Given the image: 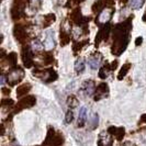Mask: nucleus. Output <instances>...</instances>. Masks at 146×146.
I'll return each instance as SVG.
<instances>
[{"instance_id":"20e7f679","label":"nucleus","mask_w":146,"mask_h":146,"mask_svg":"<svg viewBox=\"0 0 146 146\" xmlns=\"http://www.w3.org/2000/svg\"><path fill=\"white\" fill-rule=\"evenodd\" d=\"M110 30H111V25H110V24H106V25H103L102 28L99 30V32H98V34H97L96 40H95L96 45H99V43H100L102 40H107V37L109 35Z\"/></svg>"},{"instance_id":"7ed1b4c3","label":"nucleus","mask_w":146,"mask_h":146,"mask_svg":"<svg viewBox=\"0 0 146 146\" xmlns=\"http://www.w3.org/2000/svg\"><path fill=\"white\" fill-rule=\"evenodd\" d=\"M22 60L27 68H30L33 65V53L30 47H24L22 51Z\"/></svg>"},{"instance_id":"a878e982","label":"nucleus","mask_w":146,"mask_h":146,"mask_svg":"<svg viewBox=\"0 0 146 146\" xmlns=\"http://www.w3.org/2000/svg\"><path fill=\"white\" fill-rule=\"evenodd\" d=\"M87 43V41H84V42H79V43H75L73 46V50L74 52H77V51H80L81 47L85 45V44Z\"/></svg>"},{"instance_id":"c9c22d12","label":"nucleus","mask_w":146,"mask_h":146,"mask_svg":"<svg viewBox=\"0 0 146 146\" xmlns=\"http://www.w3.org/2000/svg\"><path fill=\"white\" fill-rule=\"evenodd\" d=\"M1 84H5V77H3V75L1 76Z\"/></svg>"},{"instance_id":"f704fd0d","label":"nucleus","mask_w":146,"mask_h":146,"mask_svg":"<svg viewBox=\"0 0 146 146\" xmlns=\"http://www.w3.org/2000/svg\"><path fill=\"white\" fill-rule=\"evenodd\" d=\"M1 134H2V135L5 134V126H3V125H1Z\"/></svg>"},{"instance_id":"f8f14e48","label":"nucleus","mask_w":146,"mask_h":146,"mask_svg":"<svg viewBox=\"0 0 146 146\" xmlns=\"http://www.w3.org/2000/svg\"><path fill=\"white\" fill-rule=\"evenodd\" d=\"M130 67H131L130 64H124V65L122 66V68L120 69L119 75H117V79H119V80H122L125 76H126V74H127V72H129Z\"/></svg>"},{"instance_id":"412c9836","label":"nucleus","mask_w":146,"mask_h":146,"mask_svg":"<svg viewBox=\"0 0 146 146\" xmlns=\"http://www.w3.org/2000/svg\"><path fill=\"white\" fill-rule=\"evenodd\" d=\"M144 0H131V7L134 9H139L143 6Z\"/></svg>"},{"instance_id":"1a4fd4ad","label":"nucleus","mask_w":146,"mask_h":146,"mask_svg":"<svg viewBox=\"0 0 146 146\" xmlns=\"http://www.w3.org/2000/svg\"><path fill=\"white\" fill-rule=\"evenodd\" d=\"M31 89V85L30 84H23L21 86H19L18 89H17V96L20 98V97H23L25 96Z\"/></svg>"},{"instance_id":"cd10ccee","label":"nucleus","mask_w":146,"mask_h":146,"mask_svg":"<svg viewBox=\"0 0 146 146\" xmlns=\"http://www.w3.org/2000/svg\"><path fill=\"white\" fill-rule=\"evenodd\" d=\"M89 64H90V66H91V68H97L98 67V65H99V62L97 60V59H94V58H90L89 59Z\"/></svg>"},{"instance_id":"9d476101","label":"nucleus","mask_w":146,"mask_h":146,"mask_svg":"<svg viewBox=\"0 0 146 146\" xmlns=\"http://www.w3.org/2000/svg\"><path fill=\"white\" fill-rule=\"evenodd\" d=\"M55 135H56L55 130H54L53 127H50L48 131H47V136H46V139H45V141H44V145H50L52 142V139L55 137Z\"/></svg>"},{"instance_id":"72a5a7b5","label":"nucleus","mask_w":146,"mask_h":146,"mask_svg":"<svg viewBox=\"0 0 146 146\" xmlns=\"http://www.w3.org/2000/svg\"><path fill=\"white\" fill-rule=\"evenodd\" d=\"M141 121H142V122H145L146 123V114H143V115L141 117Z\"/></svg>"},{"instance_id":"4c0bfd02","label":"nucleus","mask_w":146,"mask_h":146,"mask_svg":"<svg viewBox=\"0 0 146 146\" xmlns=\"http://www.w3.org/2000/svg\"><path fill=\"white\" fill-rule=\"evenodd\" d=\"M121 1H122V2H123V3H126V2H127V1H129V0H121Z\"/></svg>"},{"instance_id":"c85d7f7f","label":"nucleus","mask_w":146,"mask_h":146,"mask_svg":"<svg viewBox=\"0 0 146 146\" xmlns=\"http://www.w3.org/2000/svg\"><path fill=\"white\" fill-rule=\"evenodd\" d=\"M13 100L12 99H3L2 101H1V104L2 106H12L13 104Z\"/></svg>"},{"instance_id":"c756f323","label":"nucleus","mask_w":146,"mask_h":146,"mask_svg":"<svg viewBox=\"0 0 146 146\" xmlns=\"http://www.w3.org/2000/svg\"><path fill=\"white\" fill-rule=\"evenodd\" d=\"M117 131V127H115V126H110L109 129H108V133L111 134V135H115Z\"/></svg>"},{"instance_id":"6ab92c4d","label":"nucleus","mask_w":146,"mask_h":146,"mask_svg":"<svg viewBox=\"0 0 146 146\" xmlns=\"http://www.w3.org/2000/svg\"><path fill=\"white\" fill-rule=\"evenodd\" d=\"M44 23H43V25L44 27H48V25H50V24H51L52 22H54L55 21V15H46V17H45V18H44Z\"/></svg>"},{"instance_id":"9b49d317","label":"nucleus","mask_w":146,"mask_h":146,"mask_svg":"<svg viewBox=\"0 0 146 146\" xmlns=\"http://www.w3.org/2000/svg\"><path fill=\"white\" fill-rule=\"evenodd\" d=\"M86 123V108H81L78 117V127H84Z\"/></svg>"},{"instance_id":"dca6fc26","label":"nucleus","mask_w":146,"mask_h":146,"mask_svg":"<svg viewBox=\"0 0 146 146\" xmlns=\"http://www.w3.org/2000/svg\"><path fill=\"white\" fill-rule=\"evenodd\" d=\"M103 9V1L102 0H97L94 6H92V11L97 13V12H100L101 10Z\"/></svg>"},{"instance_id":"f257e3e1","label":"nucleus","mask_w":146,"mask_h":146,"mask_svg":"<svg viewBox=\"0 0 146 146\" xmlns=\"http://www.w3.org/2000/svg\"><path fill=\"white\" fill-rule=\"evenodd\" d=\"M133 17H130L127 20L123 23L117 24L114 31H113V48L112 53L115 55H120L121 53H123L126 48V45L129 42V32L131 30V21Z\"/></svg>"},{"instance_id":"e433bc0d","label":"nucleus","mask_w":146,"mask_h":146,"mask_svg":"<svg viewBox=\"0 0 146 146\" xmlns=\"http://www.w3.org/2000/svg\"><path fill=\"white\" fill-rule=\"evenodd\" d=\"M143 20H144V21H146V13L143 15Z\"/></svg>"},{"instance_id":"2eb2a0df","label":"nucleus","mask_w":146,"mask_h":146,"mask_svg":"<svg viewBox=\"0 0 146 146\" xmlns=\"http://www.w3.org/2000/svg\"><path fill=\"white\" fill-rule=\"evenodd\" d=\"M111 15H112V10H106V11H103L102 13L100 15L99 17V21L100 22H106L108 21L110 18H111Z\"/></svg>"},{"instance_id":"4468645a","label":"nucleus","mask_w":146,"mask_h":146,"mask_svg":"<svg viewBox=\"0 0 146 146\" xmlns=\"http://www.w3.org/2000/svg\"><path fill=\"white\" fill-rule=\"evenodd\" d=\"M63 142H64L63 136H62L60 134H57V135H55V137H54V139H52L50 146H60L62 144H63Z\"/></svg>"},{"instance_id":"2f4dec72","label":"nucleus","mask_w":146,"mask_h":146,"mask_svg":"<svg viewBox=\"0 0 146 146\" xmlns=\"http://www.w3.org/2000/svg\"><path fill=\"white\" fill-rule=\"evenodd\" d=\"M117 60H114V62L111 64V66H110V69H111V70H113V69H115V68H117Z\"/></svg>"},{"instance_id":"ddd939ff","label":"nucleus","mask_w":146,"mask_h":146,"mask_svg":"<svg viewBox=\"0 0 146 146\" xmlns=\"http://www.w3.org/2000/svg\"><path fill=\"white\" fill-rule=\"evenodd\" d=\"M60 45H67V44L70 42V36L66 33L65 31H60Z\"/></svg>"},{"instance_id":"bb28decb","label":"nucleus","mask_w":146,"mask_h":146,"mask_svg":"<svg viewBox=\"0 0 146 146\" xmlns=\"http://www.w3.org/2000/svg\"><path fill=\"white\" fill-rule=\"evenodd\" d=\"M107 76H108V74L106 72V67H103V68H101V69L99 70V77H100L101 79H106Z\"/></svg>"},{"instance_id":"a211bd4d","label":"nucleus","mask_w":146,"mask_h":146,"mask_svg":"<svg viewBox=\"0 0 146 146\" xmlns=\"http://www.w3.org/2000/svg\"><path fill=\"white\" fill-rule=\"evenodd\" d=\"M125 135V129L124 127H117V134H115V137L119 142H121L123 137H124Z\"/></svg>"},{"instance_id":"f03ea898","label":"nucleus","mask_w":146,"mask_h":146,"mask_svg":"<svg viewBox=\"0 0 146 146\" xmlns=\"http://www.w3.org/2000/svg\"><path fill=\"white\" fill-rule=\"evenodd\" d=\"M35 102H36V98L34 96H27L18 102L17 107H15V112H20L27 108H32L35 104Z\"/></svg>"},{"instance_id":"0eeeda50","label":"nucleus","mask_w":146,"mask_h":146,"mask_svg":"<svg viewBox=\"0 0 146 146\" xmlns=\"http://www.w3.org/2000/svg\"><path fill=\"white\" fill-rule=\"evenodd\" d=\"M22 8H23V3L21 1H15V5L11 9V15L12 19H19L22 15Z\"/></svg>"},{"instance_id":"7c9ffc66","label":"nucleus","mask_w":146,"mask_h":146,"mask_svg":"<svg viewBox=\"0 0 146 146\" xmlns=\"http://www.w3.org/2000/svg\"><path fill=\"white\" fill-rule=\"evenodd\" d=\"M142 42H143V37L139 36L136 40H135V45H136V46H139V45L142 44Z\"/></svg>"},{"instance_id":"6e6552de","label":"nucleus","mask_w":146,"mask_h":146,"mask_svg":"<svg viewBox=\"0 0 146 146\" xmlns=\"http://www.w3.org/2000/svg\"><path fill=\"white\" fill-rule=\"evenodd\" d=\"M72 20H73L75 23H77V24H81L82 22L87 21V19L81 15V11L79 8L75 9L73 12H72Z\"/></svg>"},{"instance_id":"5701e85b","label":"nucleus","mask_w":146,"mask_h":146,"mask_svg":"<svg viewBox=\"0 0 146 146\" xmlns=\"http://www.w3.org/2000/svg\"><path fill=\"white\" fill-rule=\"evenodd\" d=\"M8 60H9L13 66L17 64V54H15V52L9 53V55H8Z\"/></svg>"},{"instance_id":"4be33fe9","label":"nucleus","mask_w":146,"mask_h":146,"mask_svg":"<svg viewBox=\"0 0 146 146\" xmlns=\"http://www.w3.org/2000/svg\"><path fill=\"white\" fill-rule=\"evenodd\" d=\"M74 120V112L72 110H68L67 113H66V117H65V122L66 123H72Z\"/></svg>"},{"instance_id":"58836bf2","label":"nucleus","mask_w":146,"mask_h":146,"mask_svg":"<svg viewBox=\"0 0 146 146\" xmlns=\"http://www.w3.org/2000/svg\"><path fill=\"white\" fill-rule=\"evenodd\" d=\"M77 1H78V2H81V1H84V0H77Z\"/></svg>"},{"instance_id":"473e14b6","label":"nucleus","mask_w":146,"mask_h":146,"mask_svg":"<svg viewBox=\"0 0 146 146\" xmlns=\"http://www.w3.org/2000/svg\"><path fill=\"white\" fill-rule=\"evenodd\" d=\"M2 92H3V95H10V89H8V88H2Z\"/></svg>"},{"instance_id":"b1692460","label":"nucleus","mask_w":146,"mask_h":146,"mask_svg":"<svg viewBox=\"0 0 146 146\" xmlns=\"http://www.w3.org/2000/svg\"><path fill=\"white\" fill-rule=\"evenodd\" d=\"M48 72H50V77L47 78L46 82H51V81L56 80V79H57V74L55 73V70H53V69H50Z\"/></svg>"},{"instance_id":"423d86ee","label":"nucleus","mask_w":146,"mask_h":146,"mask_svg":"<svg viewBox=\"0 0 146 146\" xmlns=\"http://www.w3.org/2000/svg\"><path fill=\"white\" fill-rule=\"evenodd\" d=\"M13 34H15V37L20 43H23L25 41L27 33H25V30L22 25H15V29H13Z\"/></svg>"},{"instance_id":"393cba45","label":"nucleus","mask_w":146,"mask_h":146,"mask_svg":"<svg viewBox=\"0 0 146 146\" xmlns=\"http://www.w3.org/2000/svg\"><path fill=\"white\" fill-rule=\"evenodd\" d=\"M53 60H54V57H53V55H52L51 53H46L44 55V62H45V64H51V63H53Z\"/></svg>"},{"instance_id":"39448f33","label":"nucleus","mask_w":146,"mask_h":146,"mask_svg":"<svg viewBox=\"0 0 146 146\" xmlns=\"http://www.w3.org/2000/svg\"><path fill=\"white\" fill-rule=\"evenodd\" d=\"M96 92H97L98 95L95 96V100L96 101H98V100H100L101 98H103L104 96L109 92V87H108V85H107L106 82H101V84L97 87Z\"/></svg>"},{"instance_id":"f3484780","label":"nucleus","mask_w":146,"mask_h":146,"mask_svg":"<svg viewBox=\"0 0 146 146\" xmlns=\"http://www.w3.org/2000/svg\"><path fill=\"white\" fill-rule=\"evenodd\" d=\"M67 104H68L70 108H75V107H77V106H78V100H77V98L73 95L69 96V97L67 98Z\"/></svg>"},{"instance_id":"aec40b11","label":"nucleus","mask_w":146,"mask_h":146,"mask_svg":"<svg viewBox=\"0 0 146 146\" xmlns=\"http://www.w3.org/2000/svg\"><path fill=\"white\" fill-rule=\"evenodd\" d=\"M75 69H76V72H77V73H81V72H84V69H85V65H84V62H82L81 59H79V60H77V62H76Z\"/></svg>"}]
</instances>
